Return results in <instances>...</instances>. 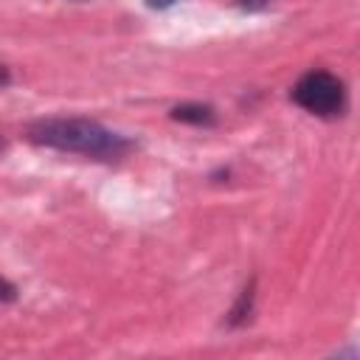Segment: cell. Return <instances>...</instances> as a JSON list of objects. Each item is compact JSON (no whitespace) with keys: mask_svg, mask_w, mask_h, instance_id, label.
<instances>
[{"mask_svg":"<svg viewBox=\"0 0 360 360\" xmlns=\"http://www.w3.org/2000/svg\"><path fill=\"white\" fill-rule=\"evenodd\" d=\"M25 135L42 149L82 155L96 163H118L138 149L132 138L87 115H42L25 127Z\"/></svg>","mask_w":360,"mask_h":360,"instance_id":"1","label":"cell"},{"mask_svg":"<svg viewBox=\"0 0 360 360\" xmlns=\"http://www.w3.org/2000/svg\"><path fill=\"white\" fill-rule=\"evenodd\" d=\"M292 104H298L301 110H307L309 115L318 118H338L346 110V84L321 68L307 70L290 90Z\"/></svg>","mask_w":360,"mask_h":360,"instance_id":"2","label":"cell"},{"mask_svg":"<svg viewBox=\"0 0 360 360\" xmlns=\"http://www.w3.org/2000/svg\"><path fill=\"white\" fill-rule=\"evenodd\" d=\"M169 118L180 121V124H188V127H214L217 124V110L211 104H202V101H183V104H174L169 110Z\"/></svg>","mask_w":360,"mask_h":360,"instance_id":"3","label":"cell"},{"mask_svg":"<svg viewBox=\"0 0 360 360\" xmlns=\"http://www.w3.org/2000/svg\"><path fill=\"white\" fill-rule=\"evenodd\" d=\"M250 312H253V281L239 292L233 309L228 312V326H242L250 318Z\"/></svg>","mask_w":360,"mask_h":360,"instance_id":"4","label":"cell"},{"mask_svg":"<svg viewBox=\"0 0 360 360\" xmlns=\"http://www.w3.org/2000/svg\"><path fill=\"white\" fill-rule=\"evenodd\" d=\"M242 8H248V11H259V8H264V6H270L273 0H236Z\"/></svg>","mask_w":360,"mask_h":360,"instance_id":"5","label":"cell"},{"mask_svg":"<svg viewBox=\"0 0 360 360\" xmlns=\"http://www.w3.org/2000/svg\"><path fill=\"white\" fill-rule=\"evenodd\" d=\"M174 3H180V0H146V6H149V8H155V11H163V8H172Z\"/></svg>","mask_w":360,"mask_h":360,"instance_id":"6","label":"cell"},{"mask_svg":"<svg viewBox=\"0 0 360 360\" xmlns=\"http://www.w3.org/2000/svg\"><path fill=\"white\" fill-rule=\"evenodd\" d=\"M11 84V70L6 65H0V90H6Z\"/></svg>","mask_w":360,"mask_h":360,"instance_id":"7","label":"cell"},{"mask_svg":"<svg viewBox=\"0 0 360 360\" xmlns=\"http://www.w3.org/2000/svg\"><path fill=\"white\" fill-rule=\"evenodd\" d=\"M3 149H6V141H3V138H0V152H3Z\"/></svg>","mask_w":360,"mask_h":360,"instance_id":"8","label":"cell"},{"mask_svg":"<svg viewBox=\"0 0 360 360\" xmlns=\"http://www.w3.org/2000/svg\"><path fill=\"white\" fill-rule=\"evenodd\" d=\"M73 3H82V0H73Z\"/></svg>","mask_w":360,"mask_h":360,"instance_id":"9","label":"cell"}]
</instances>
